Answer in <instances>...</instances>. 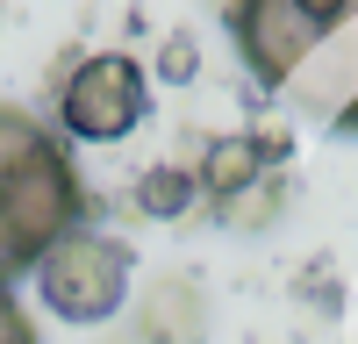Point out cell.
Masks as SVG:
<instances>
[{
  "mask_svg": "<svg viewBox=\"0 0 358 344\" xmlns=\"http://www.w3.org/2000/svg\"><path fill=\"white\" fill-rule=\"evenodd\" d=\"M143 115H151V86H143V65L122 57V50L79 57L65 94H57V122L79 143H122Z\"/></svg>",
  "mask_w": 358,
  "mask_h": 344,
  "instance_id": "obj_4",
  "label": "cell"
},
{
  "mask_svg": "<svg viewBox=\"0 0 358 344\" xmlns=\"http://www.w3.org/2000/svg\"><path fill=\"white\" fill-rule=\"evenodd\" d=\"M36 301L57 323H108L129 301V244L101 229H72L43 266H36Z\"/></svg>",
  "mask_w": 358,
  "mask_h": 344,
  "instance_id": "obj_3",
  "label": "cell"
},
{
  "mask_svg": "<svg viewBox=\"0 0 358 344\" xmlns=\"http://www.w3.org/2000/svg\"><path fill=\"white\" fill-rule=\"evenodd\" d=\"M273 172H280V143L273 136H222V143H208V158H201V194L222 208V201L265 187Z\"/></svg>",
  "mask_w": 358,
  "mask_h": 344,
  "instance_id": "obj_5",
  "label": "cell"
},
{
  "mask_svg": "<svg viewBox=\"0 0 358 344\" xmlns=\"http://www.w3.org/2000/svg\"><path fill=\"white\" fill-rule=\"evenodd\" d=\"M79 172L36 115L0 101V287L36 273L43 258L79 229Z\"/></svg>",
  "mask_w": 358,
  "mask_h": 344,
  "instance_id": "obj_1",
  "label": "cell"
},
{
  "mask_svg": "<svg viewBox=\"0 0 358 344\" xmlns=\"http://www.w3.org/2000/svg\"><path fill=\"white\" fill-rule=\"evenodd\" d=\"M351 22H358V0H229V36L265 86H287Z\"/></svg>",
  "mask_w": 358,
  "mask_h": 344,
  "instance_id": "obj_2",
  "label": "cell"
},
{
  "mask_svg": "<svg viewBox=\"0 0 358 344\" xmlns=\"http://www.w3.org/2000/svg\"><path fill=\"white\" fill-rule=\"evenodd\" d=\"M287 86H294V101H301V108L337 115V108L358 94V22H351V29H337V36L322 43V50H315V57H308V65L294 72Z\"/></svg>",
  "mask_w": 358,
  "mask_h": 344,
  "instance_id": "obj_6",
  "label": "cell"
},
{
  "mask_svg": "<svg viewBox=\"0 0 358 344\" xmlns=\"http://www.w3.org/2000/svg\"><path fill=\"white\" fill-rule=\"evenodd\" d=\"M194 194H201V165H151L136 180V208L143 215H179V208H194Z\"/></svg>",
  "mask_w": 358,
  "mask_h": 344,
  "instance_id": "obj_7",
  "label": "cell"
},
{
  "mask_svg": "<svg viewBox=\"0 0 358 344\" xmlns=\"http://www.w3.org/2000/svg\"><path fill=\"white\" fill-rule=\"evenodd\" d=\"M0 344H36V323H29V315L15 308V294H8V287H0Z\"/></svg>",
  "mask_w": 358,
  "mask_h": 344,
  "instance_id": "obj_8",
  "label": "cell"
},
{
  "mask_svg": "<svg viewBox=\"0 0 358 344\" xmlns=\"http://www.w3.org/2000/svg\"><path fill=\"white\" fill-rule=\"evenodd\" d=\"M158 72L179 86V79H194V36H172L165 43V57H158Z\"/></svg>",
  "mask_w": 358,
  "mask_h": 344,
  "instance_id": "obj_9",
  "label": "cell"
},
{
  "mask_svg": "<svg viewBox=\"0 0 358 344\" xmlns=\"http://www.w3.org/2000/svg\"><path fill=\"white\" fill-rule=\"evenodd\" d=\"M330 122H337V129H344V136H358V94H351V101H344V108H337V115H330Z\"/></svg>",
  "mask_w": 358,
  "mask_h": 344,
  "instance_id": "obj_10",
  "label": "cell"
}]
</instances>
